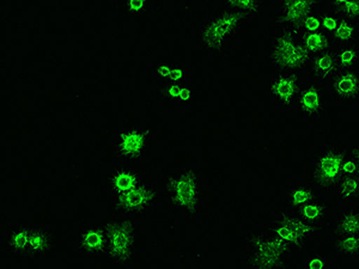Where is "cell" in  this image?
Instances as JSON below:
<instances>
[{
	"label": "cell",
	"instance_id": "1",
	"mask_svg": "<svg viewBox=\"0 0 359 269\" xmlns=\"http://www.w3.org/2000/svg\"><path fill=\"white\" fill-rule=\"evenodd\" d=\"M164 194L176 212L191 216L199 211L203 204L204 184L198 170L182 167L170 172L165 181Z\"/></svg>",
	"mask_w": 359,
	"mask_h": 269
},
{
	"label": "cell",
	"instance_id": "2",
	"mask_svg": "<svg viewBox=\"0 0 359 269\" xmlns=\"http://www.w3.org/2000/svg\"><path fill=\"white\" fill-rule=\"evenodd\" d=\"M311 54L303 48L297 32L279 28L269 37L266 49V62L274 71H290L299 74L311 60Z\"/></svg>",
	"mask_w": 359,
	"mask_h": 269
},
{
	"label": "cell",
	"instance_id": "3",
	"mask_svg": "<svg viewBox=\"0 0 359 269\" xmlns=\"http://www.w3.org/2000/svg\"><path fill=\"white\" fill-rule=\"evenodd\" d=\"M250 20L245 13L222 8L208 17L196 33V41L206 52H219Z\"/></svg>",
	"mask_w": 359,
	"mask_h": 269
},
{
	"label": "cell",
	"instance_id": "4",
	"mask_svg": "<svg viewBox=\"0 0 359 269\" xmlns=\"http://www.w3.org/2000/svg\"><path fill=\"white\" fill-rule=\"evenodd\" d=\"M107 230V258L115 265L128 267L133 263L135 243H137V226L131 216H113L104 221Z\"/></svg>",
	"mask_w": 359,
	"mask_h": 269
},
{
	"label": "cell",
	"instance_id": "5",
	"mask_svg": "<svg viewBox=\"0 0 359 269\" xmlns=\"http://www.w3.org/2000/svg\"><path fill=\"white\" fill-rule=\"evenodd\" d=\"M247 265L254 269L285 268L287 256L294 250L267 230H254L248 237Z\"/></svg>",
	"mask_w": 359,
	"mask_h": 269
},
{
	"label": "cell",
	"instance_id": "6",
	"mask_svg": "<svg viewBox=\"0 0 359 269\" xmlns=\"http://www.w3.org/2000/svg\"><path fill=\"white\" fill-rule=\"evenodd\" d=\"M348 155L346 147L328 144L315 153L311 167V181L318 189L333 188L343 176L344 162Z\"/></svg>",
	"mask_w": 359,
	"mask_h": 269
},
{
	"label": "cell",
	"instance_id": "7",
	"mask_svg": "<svg viewBox=\"0 0 359 269\" xmlns=\"http://www.w3.org/2000/svg\"><path fill=\"white\" fill-rule=\"evenodd\" d=\"M159 199L158 188L147 181L130 192L111 198L115 211L125 216L147 212L158 204Z\"/></svg>",
	"mask_w": 359,
	"mask_h": 269
},
{
	"label": "cell",
	"instance_id": "8",
	"mask_svg": "<svg viewBox=\"0 0 359 269\" xmlns=\"http://www.w3.org/2000/svg\"><path fill=\"white\" fill-rule=\"evenodd\" d=\"M301 86L297 72L276 71L269 83V101L279 109H289L296 104Z\"/></svg>",
	"mask_w": 359,
	"mask_h": 269
},
{
	"label": "cell",
	"instance_id": "9",
	"mask_svg": "<svg viewBox=\"0 0 359 269\" xmlns=\"http://www.w3.org/2000/svg\"><path fill=\"white\" fill-rule=\"evenodd\" d=\"M321 6L323 0H278L276 25L296 30L306 17L318 11Z\"/></svg>",
	"mask_w": 359,
	"mask_h": 269
},
{
	"label": "cell",
	"instance_id": "10",
	"mask_svg": "<svg viewBox=\"0 0 359 269\" xmlns=\"http://www.w3.org/2000/svg\"><path fill=\"white\" fill-rule=\"evenodd\" d=\"M150 145V134L147 130L131 127L123 130L115 143V158L121 162H133L143 157Z\"/></svg>",
	"mask_w": 359,
	"mask_h": 269
},
{
	"label": "cell",
	"instance_id": "11",
	"mask_svg": "<svg viewBox=\"0 0 359 269\" xmlns=\"http://www.w3.org/2000/svg\"><path fill=\"white\" fill-rule=\"evenodd\" d=\"M294 106L306 118H323L327 114L326 92L320 82L311 78L304 83Z\"/></svg>",
	"mask_w": 359,
	"mask_h": 269
},
{
	"label": "cell",
	"instance_id": "12",
	"mask_svg": "<svg viewBox=\"0 0 359 269\" xmlns=\"http://www.w3.org/2000/svg\"><path fill=\"white\" fill-rule=\"evenodd\" d=\"M332 98L338 103H352L359 98L358 69H341L328 84Z\"/></svg>",
	"mask_w": 359,
	"mask_h": 269
},
{
	"label": "cell",
	"instance_id": "13",
	"mask_svg": "<svg viewBox=\"0 0 359 269\" xmlns=\"http://www.w3.org/2000/svg\"><path fill=\"white\" fill-rule=\"evenodd\" d=\"M147 182V174L133 167L118 165L111 169L108 176V189L111 198L121 195Z\"/></svg>",
	"mask_w": 359,
	"mask_h": 269
},
{
	"label": "cell",
	"instance_id": "14",
	"mask_svg": "<svg viewBox=\"0 0 359 269\" xmlns=\"http://www.w3.org/2000/svg\"><path fill=\"white\" fill-rule=\"evenodd\" d=\"M76 243L79 251L86 255H104L108 243L104 223H94L86 226L78 233Z\"/></svg>",
	"mask_w": 359,
	"mask_h": 269
},
{
	"label": "cell",
	"instance_id": "15",
	"mask_svg": "<svg viewBox=\"0 0 359 269\" xmlns=\"http://www.w3.org/2000/svg\"><path fill=\"white\" fill-rule=\"evenodd\" d=\"M313 182H292L286 188L285 206L287 211L296 212L304 205L309 204L311 201L316 200L320 196V192Z\"/></svg>",
	"mask_w": 359,
	"mask_h": 269
},
{
	"label": "cell",
	"instance_id": "16",
	"mask_svg": "<svg viewBox=\"0 0 359 269\" xmlns=\"http://www.w3.org/2000/svg\"><path fill=\"white\" fill-rule=\"evenodd\" d=\"M308 67H309V74L313 79H316L318 82H321V81L330 82L332 78L334 77L335 74L340 71L337 53H335V47L313 55L309 60Z\"/></svg>",
	"mask_w": 359,
	"mask_h": 269
},
{
	"label": "cell",
	"instance_id": "17",
	"mask_svg": "<svg viewBox=\"0 0 359 269\" xmlns=\"http://www.w3.org/2000/svg\"><path fill=\"white\" fill-rule=\"evenodd\" d=\"M267 231L272 233L274 237H277L278 240L289 245L292 250L303 248L308 243L303 237L296 233V230L289 224V221H286L282 213L274 216L273 219L269 221Z\"/></svg>",
	"mask_w": 359,
	"mask_h": 269
},
{
	"label": "cell",
	"instance_id": "18",
	"mask_svg": "<svg viewBox=\"0 0 359 269\" xmlns=\"http://www.w3.org/2000/svg\"><path fill=\"white\" fill-rule=\"evenodd\" d=\"M57 244V237L45 225L35 224L27 256H43L50 253Z\"/></svg>",
	"mask_w": 359,
	"mask_h": 269
},
{
	"label": "cell",
	"instance_id": "19",
	"mask_svg": "<svg viewBox=\"0 0 359 269\" xmlns=\"http://www.w3.org/2000/svg\"><path fill=\"white\" fill-rule=\"evenodd\" d=\"M33 228V224L18 223L8 230L6 235V245L11 253L20 256H27Z\"/></svg>",
	"mask_w": 359,
	"mask_h": 269
},
{
	"label": "cell",
	"instance_id": "20",
	"mask_svg": "<svg viewBox=\"0 0 359 269\" xmlns=\"http://www.w3.org/2000/svg\"><path fill=\"white\" fill-rule=\"evenodd\" d=\"M294 213H297L298 216H302L304 221L316 226L320 231H323V228H326L331 218V209L321 198L304 205Z\"/></svg>",
	"mask_w": 359,
	"mask_h": 269
},
{
	"label": "cell",
	"instance_id": "21",
	"mask_svg": "<svg viewBox=\"0 0 359 269\" xmlns=\"http://www.w3.org/2000/svg\"><path fill=\"white\" fill-rule=\"evenodd\" d=\"M161 95L172 102H175L179 106H188L192 102L196 89L189 83H162Z\"/></svg>",
	"mask_w": 359,
	"mask_h": 269
},
{
	"label": "cell",
	"instance_id": "22",
	"mask_svg": "<svg viewBox=\"0 0 359 269\" xmlns=\"http://www.w3.org/2000/svg\"><path fill=\"white\" fill-rule=\"evenodd\" d=\"M330 36L334 47L357 43L359 42V22L340 17V21Z\"/></svg>",
	"mask_w": 359,
	"mask_h": 269
},
{
	"label": "cell",
	"instance_id": "23",
	"mask_svg": "<svg viewBox=\"0 0 359 269\" xmlns=\"http://www.w3.org/2000/svg\"><path fill=\"white\" fill-rule=\"evenodd\" d=\"M333 189L338 200L344 202L359 201V174H344Z\"/></svg>",
	"mask_w": 359,
	"mask_h": 269
},
{
	"label": "cell",
	"instance_id": "24",
	"mask_svg": "<svg viewBox=\"0 0 359 269\" xmlns=\"http://www.w3.org/2000/svg\"><path fill=\"white\" fill-rule=\"evenodd\" d=\"M334 253L340 261H353L359 258V235L334 236Z\"/></svg>",
	"mask_w": 359,
	"mask_h": 269
},
{
	"label": "cell",
	"instance_id": "25",
	"mask_svg": "<svg viewBox=\"0 0 359 269\" xmlns=\"http://www.w3.org/2000/svg\"><path fill=\"white\" fill-rule=\"evenodd\" d=\"M152 74L161 83H187V72L181 66L172 62H156Z\"/></svg>",
	"mask_w": 359,
	"mask_h": 269
},
{
	"label": "cell",
	"instance_id": "26",
	"mask_svg": "<svg viewBox=\"0 0 359 269\" xmlns=\"http://www.w3.org/2000/svg\"><path fill=\"white\" fill-rule=\"evenodd\" d=\"M298 35H299V40L302 42L303 48L306 49L311 57L334 47L331 36L323 30L314 32V33L298 34Z\"/></svg>",
	"mask_w": 359,
	"mask_h": 269
},
{
	"label": "cell",
	"instance_id": "27",
	"mask_svg": "<svg viewBox=\"0 0 359 269\" xmlns=\"http://www.w3.org/2000/svg\"><path fill=\"white\" fill-rule=\"evenodd\" d=\"M334 236L359 235V207L346 208L333 225Z\"/></svg>",
	"mask_w": 359,
	"mask_h": 269
},
{
	"label": "cell",
	"instance_id": "28",
	"mask_svg": "<svg viewBox=\"0 0 359 269\" xmlns=\"http://www.w3.org/2000/svg\"><path fill=\"white\" fill-rule=\"evenodd\" d=\"M222 8L245 13L249 18L257 17L264 10V0H219Z\"/></svg>",
	"mask_w": 359,
	"mask_h": 269
},
{
	"label": "cell",
	"instance_id": "29",
	"mask_svg": "<svg viewBox=\"0 0 359 269\" xmlns=\"http://www.w3.org/2000/svg\"><path fill=\"white\" fill-rule=\"evenodd\" d=\"M339 67L341 69H357L359 67V42L352 45L335 47Z\"/></svg>",
	"mask_w": 359,
	"mask_h": 269
},
{
	"label": "cell",
	"instance_id": "30",
	"mask_svg": "<svg viewBox=\"0 0 359 269\" xmlns=\"http://www.w3.org/2000/svg\"><path fill=\"white\" fill-rule=\"evenodd\" d=\"M332 10L340 17L359 22V0H346Z\"/></svg>",
	"mask_w": 359,
	"mask_h": 269
},
{
	"label": "cell",
	"instance_id": "31",
	"mask_svg": "<svg viewBox=\"0 0 359 269\" xmlns=\"http://www.w3.org/2000/svg\"><path fill=\"white\" fill-rule=\"evenodd\" d=\"M320 20H321V29L325 33L331 35L338 22L340 21V16L327 6V8H320Z\"/></svg>",
	"mask_w": 359,
	"mask_h": 269
},
{
	"label": "cell",
	"instance_id": "32",
	"mask_svg": "<svg viewBox=\"0 0 359 269\" xmlns=\"http://www.w3.org/2000/svg\"><path fill=\"white\" fill-rule=\"evenodd\" d=\"M320 30H323V29H321V20H320V10H318L316 13H311L309 16L306 17L294 32H297L298 34H303L314 33V32H320Z\"/></svg>",
	"mask_w": 359,
	"mask_h": 269
},
{
	"label": "cell",
	"instance_id": "33",
	"mask_svg": "<svg viewBox=\"0 0 359 269\" xmlns=\"http://www.w3.org/2000/svg\"><path fill=\"white\" fill-rule=\"evenodd\" d=\"M125 10L132 16H142L149 11L150 0H123Z\"/></svg>",
	"mask_w": 359,
	"mask_h": 269
},
{
	"label": "cell",
	"instance_id": "34",
	"mask_svg": "<svg viewBox=\"0 0 359 269\" xmlns=\"http://www.w3.org/2000/svg\"><path fill=\"white\" fill-rule=\"evenodd\" d=\"M303 267L306 269H326L330 267V262L321 254L311 253L306 257Z\"/></svg>",
	"mask_w": 359,
	"mask_h": 269
},
{
	"label": "cell",
	"instance_id": "35",
	"mask_svg": "<svg viewBox=\"0 0 359 269\" xmlns=\"http://www.w3.org/2000/svg\"><path fill=\"white\" fill-rule=\"evenodd\" d=\"M352 157L355 159V167H357V172L359 174V144L351 151Z\"/></svg>",
	"mask_w": 359,
	"mask_h": 269
},
{
	"label": "cell",
	"instance_id": "36",
	"mask_svg": "<svg viewBox=\"0 0 359 269\" xmlns=\"http://www.w3.org/2000/svg\"><path fill=\"white\" fill-rule=\"evenodd\" d=\"M328 1V8H334L340 4H343L346 0H327Z\"/></svg>",
	"mask_w": 359,
	"mask_h": 269
}]
</instances>
